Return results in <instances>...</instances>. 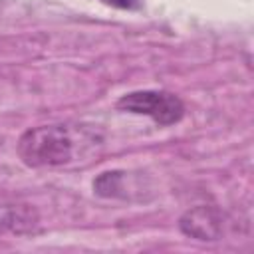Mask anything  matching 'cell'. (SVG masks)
I'll use <instances>...</instances> for the list:
<instances>
[{
    "label": "cell",
    "mask_w": 254,
    "mask_h": 254,
    "mask_svg": "<svg viewBox=\"0 0 254 254\" xmlns=\"http://www.w3.org/2000/svg\"><path fill=\"white\" fill-rule=\"evenodd\" d=\"M95 137L81 129L64 123L40 125L22 133L18 139V155L28 167H62L79 157Z\"/></svg>",
    "instance_id": "6da1fadb"
},
{
    "label": "cell",
    "mask_w": 254,
    "mask_h": 254,
    "mask_svg": "<svg viewBox=\"0 0 254 254\" xmlns=\"http://www.w3.org/2000/svg\"><path fill=\"white\" fill-rule=\"evenodd\" d=\"M117 107L135 115H147L159 125H173L185 115V105L175 93L155 89L125 93L117 101Z\"/></svg>",
    "instance_id": "7a4b0ae2"
},
{
    "label": "cell",
    "mask_w": 254,
    "mask_h": 254,
    "mask_svg": "<svg viewBox=\"0 0 254 254\" xmlns=\"http://www.w3.org/2000/svg\"><path fill=\"white\" fill-rule=\"evenodd\" d=\"M179 228L189 238L212 242V240H218L222 236V214L214 206L198 204V206L189 208L181 216Z\"/></svg>",
    "instance_id": "3957f363"
},
{
    "label": "cell",
    "mask_w": 254,
    "mask_h": 254,
    "mask_svg": "<svg viewBox=\"0 0 254 254\" xmlns=\"http://www.w3.org/2000/svg\"><path fill=\"white\" fill-rule=\"evenodd\" d=\"M125 179H127V173H123V171L101 173L93 181V190L105 198H123L125 196V192H123L125 190Z\"/></svg>",
    "instance_id": "277c9868"
},
{
    "label": "cell",
    "mask_w": 254,
    "mask_h": 254,
    "mask_svg": "<svg viewBox=\"0 0 254 254\" xmlns=\"http://www.w3.org/2000/svg\"><path fill=\"white\" fill-rule=\"evenodd\" d=\"M105 4H111V6H117V8H137L139 6V0H103Z\"/></svg>",
    "instance_id": "5b68a950"
}]
</instances>
